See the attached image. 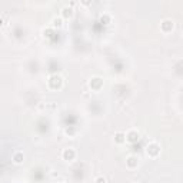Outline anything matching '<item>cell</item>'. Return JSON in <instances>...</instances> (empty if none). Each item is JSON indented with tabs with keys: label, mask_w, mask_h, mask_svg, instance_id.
<instances>
[{
	"label": "cell",
	"mask_w": 183,
	"mask_h": 183,
	"mask_svg": "<svg viewBox=\"0 0 183 183\" xmlns=\"http://www.w3.org/2000/svg\"><path fill=\"white\" fill-rule=\"evenodd\" d=\"M139 164V158L137 156H129L127 159H126V166L129 167V169H135V167H137Z\"/></svg>",
	"instance_id": "cell-4"
},
{
	"label": "cell",
	"mask_w": 183,
	"mask_h": 183,
	"mask_svg": "<svg viewBox=\"0 0 183 183\" xmlns=\"http://www.w3.org/2000/svg\"><path fill=\"white\" fill-rule=\"evenodd\" d=\"M2 24H3V20H2V19H0V26H2Z\"/></svg>",
	"instance_id": "cell-14"
},
{
	"label": "cell",
	"mask_w": 183,
	"mask_h": 183,
	"mask_svg": "<svg viewBox=\"0 0 183 183\" xmlns=\"http://www.w3.org/2000/svg\"><path fill=\"white\" fill-rule=\"evenodd\" d=\"M100 22H103V23H109L110 22V16L109 14H102V16H100Z\"/></svg>",
	"instance_id": "cell-12"
},
{
	"label": "cell",
	"mask_w": 183,
	"mask_h": 183,
	"mask_svg": "<svg viewBox=\"0 0 183 183\" xmlns=\"http://www.w3.org/2000/svg\"><path fill=\"white\" fill-rule=\"evenodd\" d=\"M146 152H148V154L150 156V158H156V156L160 153V146H159L158 143L152 142V143H149V145H148V148H146Z\"/></svg>",
	"instance_id": "cell-2"
},
{
	"label": "cell",
	"mask_w": 183,
	"mask_h": 183,
	"mask_svg": "<svg viewBox=\"0 0 183 183\" xmlns=\"http://www.w3.org/2000/svg\"><path fill=\"white\" fill-rule=\"evenodd\" d=\"M173 27H175V23H173V20H172V19H164L163 22L160 23V29L163 30L164 33L172 32V30H173Z\"/></svg>",
	"instance_id": "cell-3"
},
{
	"label": "cell",
	"mask_w": 183,
	"mask_h": 183,
	"mask_svg": "<svg viewBox=\"0 0 183 183\" xmlns=\"http://www.w3.org/2000/svg\"><path fill=\"white\" fill-rule=\"evenodd\" d=\"M62 156H63L64 160H73V159L76 158V152H74V149H72V148L64 149L63 153H62Z\"/></svg>",
	"instance_id": "cell-5"
},
{
	"label": "cell",
	"mask_w": 183,
	"mask_h": 183,
	"mask_svg": "<svg viewBox=\"0 0 183 183\" xmlns=\"http://www.w3.org/2000/svg\"><path fill=\"white\" fill-rule=\"evenodd\" d=\"M102 86H103V80L100 77H93V79L90 80V87L93 90H99Z\"/></svg>",
	"instance_id": "cell-7"
},
{
	"label": "cell",
	"mask_w": 183,
	"mask_h": 183,
	"mask_svg": "<svg viewBox=\"0 0 183 183\" xmlns=\"http://www.w3.org/2000/svg\"><path fill=\"white\" fill-rule=\"evenodd\" d=\"M115 142H116V143H119V145L125 143V142H126V135L123 132H117L115 135Z\"/></svg>",
	"instance_id": "cell-9"
},
{
	"label": "cell",
	"mask_w": 183,
	"mask_h": 183,
	"mask_svg": "<svg viewBox=\"0 0 183 183\" xmlns=\"http://www.w3.org/2000/svg\"><path fill=\"white\" fill-rule=\"evenodd\" d=\"M94 183H106V179L103 176H97L96 179H94Z\"/></svg>",
	"instance_id": "cell-13"
},
{
	"label": "cell",
	"mask_w": 183,
	"mask_h": 183,
	"mask_svg": "<svg viewBox=\"0 0 183 183\" xmlns=\"http://www.w3.org/2000/svg\"><path fill=\"white\" fill-rule=\"evenodd\" d=\"M23 160H24V154H23V152H16V153L13 154V162H14L16 164L23 163Z\"/></svg>",
	"instance_id": "cell-8"
},
{
	"label": "cell",
	"mask_w": 183,
	"mask_h": 183,
	"mask_svg": "<svg viewBox=\"0 0 183 183\" xmlns=\"http://www.w3.org/2000/svg\"><path fill=\"white\" fill-rule=\"evenodd\" d=\"M53 26H55V27H62V26H63V20L60 19V17H56V19H53Z\"/></svg>",
	"instance_id": "cell-11"
},
{
	"label": "cell",
	"mask_w": 183,
	"mask_h": 183,
	"mask_svg": "<svg viewBox=\"0 0 183 183\" xmlns=\"http://www.w3.org/2000/svg\"><path fill=\"white\" fill-rule=\"evenodd\" d=\"M126 140L130 142V143H136L139 140V132L137 130H130V132L126 135Z\"/></svg>",
	"instance_id": "cell-6"
},
{
	"label": "cell",
	"mask_w": 183,
	"mask_h": 183,
	"mask_svg": "<svg viewBox=\"0 0 183 183\" xmlns=\"http://www.w3.org/2000/svg\"><path fill=\"white\" fill-rule=\"evenodd\" d=\"M72 16H73V10H72V7L64 6L63 9H62V17H72Z\"/></svg>",
	"instance_id": "cell-10"
},
{
	"label": "cell",
	"mask_w": 183,
	"mask_h": 183,
	"mask_svg": "<svg viewBox=\"0 0 183 183\" xmlns=\"http://www.w3.org/2000/svg\"><path fill=\"white\" fill-rule=\"evenodd\" d=\"M47 84L50 89L57 90V89H60L62 84H63V79H62V76H59V74H51V76L49 77Z\"/></svg>",
	"instance_id": "cell-1"
}]
</instances>
